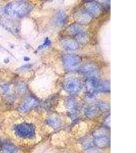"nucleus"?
I'll return each mask as SVG.
<instances>
[{
  "mask_svg": "<svg viewBox=\"0 0 136 153\" xmlns=\"http://www.w3.org/2000/svg\"><path fill=\"white\" fill-rule=\"evenodd\" d=\"M32 8V5L27 2L17 1L8 4L4 8L3 12L9 17L22 18L29 14Z\"/></svg>",
  "mask_w": 136,
  "mask_h": 153,
  "instance_id": "1",
  "label": "nucleus"
},
{
  "mask_svg": "<svg viewBox=\"0 0 136 153\" xmlns=\"http://www.w3.org/2000/svg\"><path fill=\"white\" fill-rule=\"evenodd\" d=\"M86 85L90 95L98 92H108L110 90L109 83L101 82L95 76L88 77L86 81Z\"/></svg>",
  "mask_w": 136,
  "mask_h": 153,
  "instance_id": "2",
  "label": "nucleus"
},
{
  "mask_svg": "<svg viewBox=\"0 0 136 153\" xmlns=\"http://www.w3.org/2000/svg\"><path fill=\"white\" fill-rule=\"evenodd\" d=\"M14 130L17 136L24 139H32L35 135V128L31 124H18L15 126Z\"/></svg>",
  "mask_w": 136,
  "mask_h": 153,
  "instance_id": "3",
  "label": "nucleus"
},
{
  "mask_svg": "<svg viewBox=\"0 0 136 153\" xmlns=\"http://www.w3.org/2000/svg\"><path fill=\"white\" fill-rule=\"evenodd\" d=\"M64 64L68 70H73L79 66L81 59L76 55H66L63 58Z\"/></svg>",
  "mask_w": 136,
  "mask_h": 153,
  "instance_id": "4",
  "label": "nucleus"
},
{
  "mask_svg": "<svg viewBox=\"0 0 136 153\" xmlns=\"http://www.w3.org/2000/svg\"><path fill=\"white\" fill-rule=\"evenodd\" d=\"M82 88V85L79 81L71 79L66 81L64 85V88L65 91L71 93H75L80 91Z\"/></svg>",
  "mask_w": 136,
  "mask_h": 153,
  "instance_id": "5",
  "label": "nucleus"
},
{
  "mask_svg": "<svg viewBox=\"0 0 136 153\" xmlns=\"http://www.w3.org/2000/svg\"><path fill=\"white\" fill-rule=\"evenodd\" d=\"M38 105V102L34 97H28L25 98L24 103L20 107V110L22 112H26L32 108L36 107Z\"/></svg>",
  "mask_w": 136,
  "mask_h": 153,
  "instance_id": "6",
  "label": "nucleus"
},
{
  "mask_svg": "<svg viewBox=\"0 0 136 153\" xmlns=\"http://www.w3.org/2000/svg\"><path fill=\"white\" fill-rule=\"evenodd\" d=\"M79 71L80 73L88 75V77L95 76L97 77L98 75V71L95 66L92 64H87L82 66L80 68Z\"/></svg>",
  "mask_w": 136,
  "mask_h": 153,
  "instance_id": "7",
  "label": "nucleus"
},
{
  "mask_svg": "<svg viewBox=\"0 0 136 153\" xmlns=\"http://www.w3.org/2000/svg\"><path fill=\"white\" fill-rule=\"evenodd\" d=\"M74 17L76 22L81 24H88L92 20V15L85 10H81L76 13Z\"/></svg>",
  "mask_w": 136,
  "mask_h": 153,
  "instance_id": "8",
  "label": "nucleus"
},
{
  "mask_svg": "<svg viewBox=\"0 0 136 153\" xmlns=\"http://www.w3.org/2000/svg\"><path fill=\"white\" fill-rule=\"evenodd\" d=\"M93 142L95 146L98 148H105L109 144L110 139L107 135L104 134H100L95 136Z\"/></svg>",
  "mask_w": 136,
  "mask_h": 153,
  "instance_id": "9",
  "label": "nucleus"
},
{
  "mask_svg": "<svg viewBox=\"0 0 136 153\" xmlns=\"http://www.w3.org/2000/svg\"><path fill=\"white\" fill-rule=\"evenodd\" d=\"M67 15L65 11L60 10L57 13L54 18V22L57 26L61 27L66 23Z\"/></svg>",
  "mask_w": 136,
  "mask_h": 153,
  "instance_id": "10",
  "label": "nucleus"
},
{
  "mask_svg": "<svg viewBox=\"0 0 136 153\" xmlns=\"http://www.w3.org/2000/svg\"><path fill=\"white\" fill-rule=\"evenodd\" d=\"M85 7L87 12L91 15H98L101 11L100 6L95 2H88L86 4Z\"/></svg>",
  "mask_w": 136,
  "mask_h": 153,
  "instance_id": "11",
  "label": "nucleus"
},
{
  "mask_svg": "<svg viewBox=\"0 0 136 153\" xmlns=\"http://www.w3.org/2000/svg\"><path fill=\"white\" fill-rule=\"evenodd\" d=\"M61 44L64 49L68 51L76 50L79 47L78 44L74 40L70 39H64L62 40Z\"/></svg>",
  "mask_w": 136,
  "mask_h": 153,
  "instance_id": "12",
  "label": "nucleus"
},
{
  "mask_svg": "<svg viewBox=\"0 0 136 153\" xmlns=\"http://www.w3.org/2000/svg\"><path fill=\"white\" fill-rule=\"evenodd\" d=\"M67 106L71 110V116L74 117L76 116V110L78 109V104L74 99L70 98L67 100Z\"/></svg>",
  "mask_w": 136,
  "mask_h": 153,
  "instance_id": "13",
  "label": "nucleus"
},
{
  "mask_svg": "<svg viewBox=\"0 0 136 153\" xmlns=\"http://www.w3.org/2000/svg\"><path fill=\"white\" fill-rule=\"evenodd\" d=\"M66 30L69 34L75 36L81 32L84 31V29L82 26L79 25L78 24H73L69 26Z\"/></svg>",
  "mask_w": 136,
  "mask_h": 153,
  "instance_id": "14",
  "label": "nucleus"
},
{
  "mask_svg": "<svg viewBox=\"0 0 136 153\" xmlns=\"http://www.w3.org/2000/svg\"><path fill=\"white\" fill-rule=\"evenodd\" d=\"M48 124L54 129H57L60 126V120L58 117L52 116L48 119Z\"/></svg>",
  "mask_w": 136,
  "mask_h": 153,
  "instance_id": "15",
  "label": "nucleus"
},
{
  "mask_svg": "<svg viewBox=\"0 0 136 153\" xmlns=\"http://www.w3.org/2000/svg\"><path fill=\"white\" fill-rule=\"evenodd\" d=\"M1 153H17V149L11 144H5Z\"/></svg>",
  "mask_w": 136,
  "mask_h": 153,
  "instance_id": "16",
  "label": "nucleus"
},
{
  "mask_svg": "<svg viewBox=\"0 0 136 153\" xmlns=\"http://www.w3.org/2000/svg\"><path fill=\"white\" fill-rule=\"evenodd\" d=\"M86 116L89 117H93L96 116L98 114V109L97 108L95 107H90L87 108L85 111Z\"/></svg>",
  "mask_w": 136,
  "mask_h": 153,
  "instance_id": "17",
  "label": "nucleus"
},
{
  "mask_svg": "<svg viewBox=\"0 0 136 153\" xmlns=\"http://www.w3.org/2000/svg\"><path fill=\"white\" fill-rule=\"evenodd\" d=\"M75 37L79 42L82 43V44L86 42L88 39L87 34L85 32H84V31L81 32L80 33L76 35Z\"/></svg>",
  "mask_w": 136,
  "mask_h": 153,
  "instance_id": "18",
  "label": "nucleus"
},
{
  "mask_svg": "<svg viewBox=\"0 0 136 153\" xmlns=\"http://www.w3.org/2000/svg\"><path fill=\"white\" fill-rule=\"evenodd\" d=\"M51 44V40H49V38H45V40L44 42V44H42L41 45L39 46L38 47V50L44 49V48L48 47Z\"/></svg>",
  "mask_w": 136,
  "mask_h": 153,
  "instance_id": "19",
  "label": "nucleus"
},
{
  "mask_svg": "<svg viewBox=\"0 0 136 153\" xmlns=\"http://www.w3.org/2000/svg\"><path fill=\"white\" fill-rule=\"evenodd\" d=\"M17 89H18V91L22 93H25V90L27 89L26 86L25 84L23 83H20L19 84L17 85Z\"/></svg>",
  "mask_w": 136,
  "mask_h": 153,
  "instance_id": "20",
  "label": "nucleus"
},
{
  "mask_svg": "<svg viewBox=\"0 0 136 153\" xmlns=\"http://www.w3.org/2000/svg\"><path fill=\"white\" fill-rule=\"evenodd\" d=\"M2 90L3 91V93H7L8 91L9 90V87H8V86L7 85H3L2 86Z\"/></svg>",
  "mask_w": 136,
  "mask_h": 153,
  "instance_id": "21",
  "label": "nucleus"
},
{
  "mask_svg": "<svg viewBox=\"0 0 136 153\" xmlns=\"http://www.w3.org/2000/svg\"><path fill=\"white\" fill-rule=\"evenodd\" d=\"M31 66H32V65L30 64H25V65H24V66H23L21 68H20V69L21 70V71H24V70H25V69H29L30 68H31Z\"/></svg>",
  "mask_w": 136,
  "mask_h": 153,
  "instance_id": "22",
  "label": "nucleus"
},
{
  "mask_svg": "<svg viewBox=\"0 0 136 153\" xmlns=\"http://www.w3.org/2000/svg\"><path fill=\"white\" fill-rule=\"evenodd\" d=\"M29 60H30L29 58H28V57H25L24 58V60H25V61H29Z\"/></svg>",
  "mask_w": 136,
  "mask_h": 153,
  "instance_id": "23",
  "label": "nucleus"
},
{
  "mask_svg": "<svg viewBox=\"0 0 136 153\" xmlns=\"http://www.w3.org/2000/svg\"><path fill=\"white\" fill-rule=\"evenodd\" d=\"M87 153H97V152H96L90 151V152H87Z\"/></svg>",
  "mask_w": 136,
  "mask_h": 153,
  "instance_id": "24",
  "label": "nucleus"
}]
</instances>
